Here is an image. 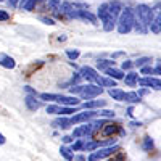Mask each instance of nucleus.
<instances>
[{"label":"nucleus","mask_w":161,"mask_h":161,"mask_svg":"<svg viewBox=\"0 0 161 161\" xmlns=\"http://www.w3.org/2000/svg\"><path fill=\"white\" fill-rule=\"evenodd\" d=\"M39 19H40V21H42L44 24H48V26H53V24H55V21H53L52 18H47V16H40Z\"/></svg>","instance_id":"obj_37"},{"label":"nucleus","mask_w":161,"mask_h":161,"mask_svg":"<svg viewBox=\"0 0 161 161\" xmlns=\"http://www.w3.org/2000/svg\"><path fill=\"white\" fill-rule=\"evenodd\" d=\"M150 63H152V58H150V57H140V58H137L136 61H134V66H139V68H143V66L150 64Z\"/></svg>","instance_id":"obj_28"},{"label":"nucleus","mask_w":161,"mask_h":161,"mask_svg":"<svg viewBox=\"0 0 161 161\" xmlns=\"http://www.w3.org/2000/svg\"><path fill=\"white\" fill-rule=\"evenodd\" d=\"M155 73L161 76V61H158V64H156V68H155Z\"/></svg>","instance_id":"obj_44"},{"label":"nucleus","mask_w":161,"mask_h":161,"mask_svg":"<svg viewBox=\"0 0 161 161\" xmlns=\"http://www.w3.org/2000/svg\"><path fill=\"white\" fill-rule=\"evenodd\" d=\"M80 55V53H79V50H68V52H66V57H68L71 61H74V60H77V57Z\"/></svg>","instance_id":"obj_35"},{"label":"nucleus","mask_w":161,"mask_h":161,"mask_svg":"<svg viewBox=\"0 0 161 161\" xmlns=\"http://www.w3.org/2000/svg\"><path fill=\"white\" fill-rule=\"evenodd\" d=\"M113 66H114L113 60H100V61H97V68L102 69V71L108 69V68H113Z\"/></svg>","instance_id":"obj_26"},{"label":"nucleus","mask_w":161,"mask_h":161,"mask_svg":"<svg viewBox=\"0 0 161 161\" xmlns=\"http://www.w3.org/2000/svg\"><path fill=\"white\" fill-rule=\"evenodd\" d=\"M98 18H100L102 24H103V29H105V31H113L114 26H116V23H118V21L110 15L108 3L100 5V8H98Z\"/></svg>","instance_id":"obj_3"},{"label":"nucleus","mask_w":161,"mask_h":161,"mask_svg":"<svg viewBox=\"0 0 161 161\" xmlns=\"http://www.w3.org/2000/svg\"><path fill=\"white\" fill-rule=\"evenodd\" d=\"M156 13H158L159 18H161V5H159V8H156Z\"/></svg>","instance_id":"obj_50"},{"label":"nucleus","mask_w":161,"mask_h":161,"mask_svg":"<svg viewBox=\"0 0 161 161\" xmlns=\"http://www.w3.org/2000/svg\"><path fill=\"white\" fill-rule=\"evenodd\" d=\"M93 124H92V121H89V123H84L82 126H77V127H74L73 129V132H71V136L74 137V139H80V137H90V136H93Z\"/></svg>","instance_id":"obj_6"},{"label":"nucleus","mask_w":161,"mask_h":161,"mask_svg":"<svg viewBox=\"0 0 161 161\" xmlns=\"http://www.w3.org/2000/svg\"><path fill=\"white\" fill-rule=\"evenodd\" d=\"M73 113H77L76 111V106H61L58 116H71Z\"/></svg>","instance_id":"obj_27"},{"label":"nucleus","mask_w":161,"mask_h":161,"mask_svg":"<svg viewBox=\"0 0 161 161\" xmlns=\"http://www.w3.org/2000/svg\"><path fill=\"white\" fill-rule=\"evenodd\" d=\"M24 103H26V108H28L29 111H37L40 106H42V102L37 100L36 95H26Z\"/></svg>","instance_id":"obj_15"},{"label":"nucleus","mask_w":161,"mask_h":161,"mask_svg":"<svg viewBox=\"0 0 161 161\" xmlns=\"http://www.w3.org/2000/svg\"><path fill=\"white\" fill-rule=\"evenodd\" d=\"M153 18V10L148 5H137L134 8V29L145 34L150 31V23Z\"/></svg>","instance_id":"obj_1"},{"label":"nucleus","mask_w":161,"mask_h":161,"mask_svg":"<svg viewBox=\"0 0 161 161\" xmlns=\"http://www.w3.org/2000/svg\"><path fill=\"white\" fill-rule=\"evenodd\" d=\"M119 152V147L118 145H111V147H102V148L95 150V152H90L87 161H102L103 158H108L113 156L114 153Z\"/></svg>","instance_id":"obj_4"},{"label":"nucleus","mask_w":161,"mask_h":161,"mask_svg":"<svg viewBox=\"0 0 161 161\" xmlns=\"http://www.w3.org/2000/svg\"><path fill=\"white\" fill-rule=\"evenodd\" d=\"M139 86L147 87V89H153V90H161V80L153 76H147V77L139 79Z\"/></svg>","instance_id":"obj_9"},{"label":"nucleus","mask_w":161,"mask_h":161,"mask_svg":"<svg viewBox=\"0 0 161 161\" xmlns=\"http://www.w3.org/2000/svg\"><path fill=\"white\" fill-rule=\"evenodd\" d=\"M57 103L61 105V106H79L80 105V100L76 95H60V93H58Z\"/></svg>","instance_id":"obj_11"},{"label":"nucleus","mask_w":161,"mask_h":161,"mask_svg":"<svg viewBox=\"0 0 161 161\" xmlns=\"http://www.w3.org/2000/svg\"><path fill=\"white\" fill-rule=\"evenodd\" d=\"M52 126L55 127V129H63V130H68L73 124V121H71V116H58L57 119H53V123Z\"/></svg>","instance_id":"obj_10"},{"label":"nucleus","mask_w":161,"mask_h":161,"mask_svg":"<svg viewBox=\"0 0 161 161\" xmlns=\"http://www.w3.org/2000/svg\"><path fill=\"white\" fill-rule=\"evenodd\" d=\"M140 71H142V74H148V76H152V74H156L155 73V68H152V66H143V68H140Z\"/></svg>","instance_id":"obj_36"},{"label":"nucleus","mask_w":161,"mask_h":161,"mask_svg":"<svg viewBox=\"0 0 161 161\" xmlns=\"http://www.w3.org/2000/svg\"><path fill=\"white\" fill-rule=\"evenodd\" d=\"M42 0H28V3H26L24 7H23V10H28V11H31V10H34V7L37 5V3H40Z\"/></svg>","instance_id":"obj_33"},{"label":"nucleus","mask_w":161,"mask_h":161,"mask_svg":"<svg viewBox=\"0 0 161 161\" xmlns=\"http://www.w3.org/2000/svg\"><path fill=\"white\" fill-rule=\"evenodd\" d=\"M92 124H93V130H100V127H103L106 124V121L105 119H95V121H92Z\"/></svg>","instance_id":"obj_34"},{"label":"nucleus","mask_w":161,"mask_h":161,"mask_svg":"<svg viewBox=\"0 0 161 161\" xmlns=\"http://www.w3.org/2000/svg\"><path fill=\"white\" fill-rule=\"evenodd\" d=\"M116 26H118V31H119L121 34L130 32V31L134 29V10L129 8V7L123 8V11H121V15H119V18H118Z\"/></svg>","instance_id":"obj_2"},{"label":"nucleus","mask_w":161,"mask_h":161,"mask_svg":"<svg viewBox=\"0 0 161 161\" xmlns=\"http://www.w3.org/2000/svg\"><path fill=\"white\" fill-rule=\"evenodd\" d=\"M19 3H21V8H23L26 3H28V0H19Z\"/></svg>","instance_id":"obj_49"},{"label":"nucleus","mask_w":161,"mask_h":161,"mask_svg":"<svg viewBox=\"0 0 161 161\" xmlns=\"http://www.w3.org/2000/svg\"><path fill=\"white\" fill-rule=\"evenodd\" d=\"M98 116L100 118H114V111L113 110H98Z\"/></svg>","instance_id":"obj_32"},{"label":"nucleus","mask_w":161,"mask_h":161,"mask_svg":"<svg viewBox=\"0 0 161 161\" xmlns=\"http://www.w3.org/2000/svg\"><path fill=\"white\" fill-rule=\"evenodd\" d=\"M74 161H87L82 155H77V156H74Z\"/></svg>","instance_id":"obj_45"},{"label":"nucleus","mask_w":161,"mask_h":161,"mask_svg":"<svg viewBox=\"0 0 161 161\" xmlns=\"http://www.w3.org/2000/svg\"><path fill=\"white\" fill-rule=\"evenodd\" d=\"M95 84L100 87H116V79H113L110 76H98Z\"/></svg>","instance_id":"obj_16"},{"label":"nucleus","mask_w":161,"mask_h":161,"mask_svg":"<svg viewBox=\"0 0 161 161\" xmlns=\"http://www.w3.org/2000/svg\"><path fill=\"white\" fill-rule=\"evenodd\" d=\"M127 114H129V116H134V110H132V108H127Z\"/></svg>","instance_id":"obj_48"},{"label":"nucleus","mask_w":161,"mask_h":161,"mask_svg":"<svg viewBox=\"0 0 161 161\" xmlns=\"http://www.w3.org/2000/svg\"><path fill=\"white\" fill-rule=\"evenodd\" d=\"M60 153H61V156H63L66 161H74V152H73L71 147L61 145V147H60Z\"/></svg>","instance_id":"obj_23"},{"label":"nucleus","mask_w":161,"mask_h":161,"mask_svg":"<svg viewBox=\"0 0 161 161\" xmlns=\"http://www.w3.org/2000/svg\"><path fill=\"white\" fill-rule=\"evenodd\" d=\"M124 102H127V103H132V105H136V103H140V102H142V97L139 95V92H126Z\"/></svg>","instance_id":"obj_24"},{"label":"nucleus","mask_w":161,"mask_h":161,"mask_svg":"<svg viewBox=\"0 0 161 161\" xmlns=\"http://www.w3.org/2000/svg\"><path fill=\"white\" fill-rule=\"evenodd\" d=\"M123 55H124L123 52H118V53H114V55H113V60H114V58H118V57H123Z\"/></svg>","instance_id":"obj_47"},{"label":"nucleus","mask_w":161,"mask_h":161,"mask_svg":"<svg viewBox=\"0 0 161 161\" xmlns=\"http://www.w3.org/2000/svg\"><path fill=\"white\" fill-rule=\"evenodd\" d=\"M60 7H61V0H50V2H48V8L53 13H58Z\"/></svg>","instance_id":"obj_29"},{"label":"nucleus","mask_w":161,"mask_h":161,"mask_svg":"<svg viewBox=\"0 0 161 161\" xmlns=\"http://www.w3.org/2000/svg\"><path fill=\"white\" fill-rule=\"evenodd\" d=\"M7 142V139H5V136H3V134H0V145H3Z\"/></svg>","instance_id":"obj_46"},{"label":"nucleus","mask_w":161,"mask_h":161,"mask_svg":"<svg viewBox=\"0 0 161 161\" xmlns=\"http://www.w3.org/2000/svg\"><path fill=\"white\" fill-rule=\"evenodd\" d=\"M95 116H98V110H86V111H80L71 116L73 124H80V123H89L92 121Z\"/></svg>","instance_id":"obj_7"},{"label":"nucleus","mask_w":161,"mask_h":161,"mask_svg":"<svg viewBox=\"0 0 161 161\" xmlns=\"http://www.w3.org/2000/svg\"><path fill=\"white\" fill-rule=\"evenodd\" d=\"M124 84H126L127 87H136V86L139 84V74L134 73V71L127 73L126 77H124Z\"/></svg>","instance_id":"obj_21"},{"label":"nucleus","mask_w":161,"mask_h":161,"mask_svg":"<svg viewBox=\"0 0 161 161\" xmlns=\"http://www.w3.org/2000/svg\"><path fill=\"white\" fill-rule=\"evenodd\" d=\"M79 73H80V77L86 79L87 82H95V80L98 79V73L93 68H90V66H84V68H80Z\"/></svg>","instance_id":"obj_12"},{"label":"nucleus","mask_w":161,"mask_h":161,"mask_svg":"<svg viewBox=\"0 0 161 161\" xmlns=\"http://www.w3.org/2000/svg\"><path fill=\"white\" fill-rule=\"evenodd\" d=\"M61 140H63L64 145H68V143H73L74 142V137L73 136H64V137H61Z\"/></svg>","instance_id":"obj_40"},{"label":"nucleus","mask_w":161,"mask_h":161,"mask_svg":"<svg viewBox=\"0 0 161 161\" xmlns=\"http://www.w3.org/2000/svg\"><path fill=\"white\" fill-rule=\"evenodd\" d=\"M108 93H110V97H111L113 100H116V102H124V97H126V92H124V90L113 87V89L108 90Z\"/></svg>","instance_id":"obj_22"},{"label":"nucleus","mask_w":161,"mask_h":161,"mask_svg":"<svg viewBox=\"0 0 161 161\" xmlns=\"http://www.w3.org/2000/svg\"><path fill=\"white\" fill-rule=\"evenodd\" d=\"M132 66H134V61H130V60L123 61V69H132Z\"/></svg>","instance_id":"obj_39"},{"label":"nucleus","mask_w":161,"mask_h":161,"mask_svg":"<svg viewBox=\"0 0 161 161\" xmlns=\"http://www.w3.org/2000/svg\"><path fill=\"white\" fill-rule=\"evenodd\" d=\"M116 134L124 136V129L121 127L119 124H116V123H106L102 127V136H105V137H114Z\"/></svg>","instance_id":"obj_8"},{"label":"nucleus","mask_w":161,"mask_h":161,"mask_svg":"<svg viewBox=\"0 0 161 161\" xmlns=\"http://www.w3.org/2000/svg\"><path fill=\"white\" fill-rule=\"evenodd\" d=\"M0 66H3L7 69H13L16 66V61L7 53H0Z\"/></svg>","instance_id":"obj_17"},{"label":"nucleus","mask_w":161,"mask_h":161,"mask_svg":"<svg viewBox=\"0 0 161 161\" xmlns=\"http://www.w3.org/2000/svg\"><path fill=\"white\" fill-rule=\"evenodd\" d=\"M105 74L106 76H110V77H113V79H116V80H121V79H124L126 77V74H124V69H118V68H108V69H105Z\"/></svg>","instance_id":"obj_19"},{"label":"nucleus","mask_w":161,"mask_h":161,"mask_svg":"<svg viewBox=\"0 0 161 161\" xmlns=\"http://www.w3.org/2000/svg\"><path fill=\"white\" fill-rule=\"evenodd\" d=\"M129 126H132V127H140V126H142V123H140V121H132V123H130Z\"/></svg>","instance_id":"obj_43"},{"label":"nucleus","mask_w":161,"mask_h":161,"mask_svg":"<svg viewBox=\"0 0 161 161\" xmlns=\"http://www.w3.org/2000/svg\"><path fill=\"white\" fill-rule=\"evenodd\" d=\"M60 108H61V105L55 103V105H48L45 111H47L48 114H58V113H60Z\"/></svg>","instance_id":"obj_30"},{"label":"nucleus","mask_w":161,"mask_h":161,"mask_svg":"<svg viewBox=\"0 0 161 161\" xmlns=\"http://www.w3.org/2000/svg\"><path fill=\"white\" fill-rule=\"evenodd\" d=\"M110 161H124L123 158H114V159H110Z\"/></svg>","instance_id":"obj_51"},{"label":"nucleus","mask_w":161,"mask_h":161,"mask_svg":"<svg viewBox=\"0 0 161 161\" xmlns=\"http://www.w3.org/2000/svg\"><path fill=\"white\" fill-rule=\"evenodd\" d=\"M142 148H143L145 152H152V150L155 148V142H153V139H152L150 136H145V137H143Z\"/></svg>","instance_id":"obj_25"},{"label":"nucleus","mask_w":161,"mask_h":161,"mask_svg":"<svg viewBox=\"0 0 161 161\" xmlns=\"http://www.w3.org/2000/svg\"><path fill=\"white\" fill-rule=\"evenodd\" d=\"M106 105V100H86L84 103H80L79 106L84 110H100Z\"/></svg>","instance_id":"obj_14"},{"label":"nucleus","mask_w":161,"mask_h":161,"mask_svg":"<svg viewBox=\"0 0 161 161\" xmlns=\"http://www.w3.org/2000/svg\"><path fill=\"white\" fill-rule=\"evenodd\" d=\"M102 92H103V87H100V86H97V84L89 82V84L82 86V90H80L79 95H80V98H82V100H92V98L98 97Z\"/></svg>","instance_id":"obj_5"},{"label":"nucleus","mask_w":161,"mask_h":161,"mask_svg":"<svg viewBox=\"0 0 161 161\" xmlns=\"http://www.w3.org/2000/svg\"><path fill=\"white\" fill-rule=\"evenodd\" d=\"M0 2H3V0H0Z\"/></svg>","instance_id":"obj_52"},{"label":"nucleus","mask_w":161,"mask_h":161,"mask_svg":"<svg viewBox=\"0 0 161 161\" xmlns=\"http://www.w3.org/2000/svg\"><path fill=\"white\" fill-rule=\"evenodd\" d=\"M7 2H8V5H10L11 8H16V7H18V2H19V0H7Z\"/></svg>","instance_id":"obj_41"},{"label":"nucleus","mask_w":161,"mask_h":161,"mask_svg":"<svg viewBox=\"0 0 161 161\" xmlns=\"http://www.w3.org/2000/svg\"><path fill=\"white\" fill-rule=\"evenodd\" d=\"M108 8H110V15L118 21V18H119V15H121V11H123V5H121L119 2H111V3H108Z\"/></svg>","instance_id":"obj_20"},{"label":"nucleus","mask_w":161,"mask_h":161,"mask_svg":"<svg viewBox=\"0 0 161 161\" xmlns=\"http://www.w3.org/2000/svg\"><path fill=\"white\" fill-rule=\"evenodd\" d=\"M148 92H150V89L143 87V89H140V90H139V95H140V97H143V95H147V93H148Z\"/></svg>","instance_id":"obj_42"},{"label":"nucleus","mask_w":161,"mask_h":161,"mask_svg":"<svg viewBox=\"0 0 161 161\" xmlns=\"http://www.w3.org/2000/svg\"><path fill=\"white\" fill-rule=\"evenodd\" d=\"M8 19H10V13L0 10V21H8Z\"/></svg>","instance_id":"obj_38"},{"label":"nucleus","mask_w":161,"mask_h":161,"mask_svg":"<svg viewBox=\"0 0 161 161\" xmlns=\"http://www.w3.org/2000/svg\"><path fill=\"white\" fill-rule=\"evenodd\" d=\"M76 19H84V21H89L92 24H98L97 23V16L90 13L87 8H82V10H76Z\"/></svg>","instance_id":"obj_13"},{"label":"nucleus","mask_w":161,"mask_h":161,"mask_svg":"<svg viewBox=\"0 0 161 161\" xmlns=\"http://www.w3.org/2000/svg\"><path fill=\"white\" fill-rule=\"evenodd\" d=\"M84 142L86 140H82V139H77L76 142H73V145H71V148H73V152H80L84 148Z\"/></svg>","instance_id":"obj_31"},{"label":"nucleus","mask_w":161,"mask_h":161,"mask_svg":"<svg viewBox=\"0 0 161 161\" xmlns=\"http://www.w3.org/2000/svg\"><path fill=\"white\" fill-rule=\"evenodd\" d=\"M150 31L155 32V34L161 32V18L156 13V10H153V18H152V23H150Z\"/></svg>","instance_id":"obj_18"}]
</instances>
